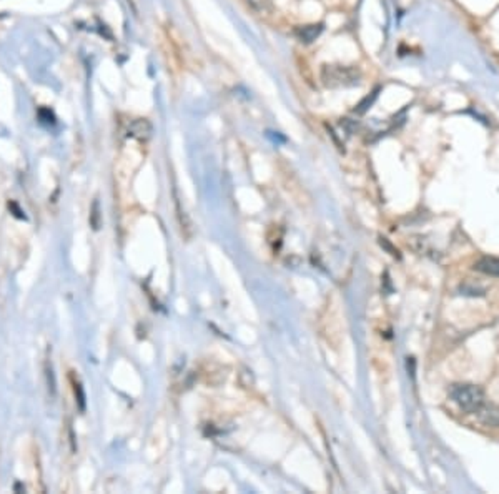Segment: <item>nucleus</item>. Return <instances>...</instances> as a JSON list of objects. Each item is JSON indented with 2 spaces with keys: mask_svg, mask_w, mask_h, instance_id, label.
<instances>
[{
  "mask_svg": "<svg viewBox=\"0 0 499 494\" xmlns=\"http://www.w3.org/2000/svg\"><path fill=\"white\" fill-rule=\"evenodd\" d=\"M322 82L327 88L355 87L362 82V72L355 65L327 64L322 69Z\"/></svg>",
  "mask_w": 499,
  "mask_h": 494,
  "instance_id": "obj_1",
  "label": "nucleus"
},
{
  "mask_svg": "<svg viewBox=\"0 0 499 494\" xmlns=\"http://www.w3.org/2000/svg\"><path fill=\"white\" fill-rule=\"evenodd\" d=\"M451 399L466 413H476L483 406L484 393L474 385H453Z\"/></svg>",
  "mask_w": 499,
  "mask_h": 494,
  "instance_id": "obj_2",
  "label": "nucleus"
},
{
  "mask_svg": "<svg viewBox=\"0 0 499 494\" xmlns=\"http://www.w3.org/2000/svg\"><path fill=\"white\" fill-rule=\"evenodd\" d=\"M323 24H308V25H298L295 30H293V35H295L298 42L305 43V46H308V43H313L316 39L320 37L323 32Z\"/></svg>",
  "mask_w": 499,
  "mask_h": 494,
  "instance_id": "obj_3",
  "label": "nucleus"
},
{
  "mask_svg": "<svg viewBox=\"0 0 499 494\" xmlns=\"http://www.w3.org/2000/svg\"><path fill=\"white\" fill-rule=\"evenodd\" d=\"M478 420L483 423L484 426H491V428H498L499 426V408L493 403H483L478 411Z\"/></svg>",
  "mask_w": 499,
  "mask_h": 494,
  "instance_id": "obj_4",
  "label": "nucleus"
},
{
  "mask_svg": "<svg viewBox=\"0 0 499 494\" xmlns=\"http://www.w3.org/2000/svg\"><path fill=\"white\" fill-rule=\"evenodd\" d=\"M474 270H478L484 275H489V277H499V258L483 256L478 263L474 265Z\"/></svg>",
  "mask_w": 499,
  "mask_h": 494,
  "instance_id": "obj_5",
  "label": "nucleus"
},
{
  "mask_svg": "<svg viewBox=\"0 0 499 494\" xmlns=\"http://www.w3.org/2000/svg\"><path fill=\"white\" fill-rule=\"evenodd\" d=\"M128 133H130L132 137H135V139L146 140L151 133V125L149 122H146V120L138 118V120H135V122H132L130 128H128Z\"/></svg>",
  "mask_w": 499,
  "mask_h": 494,
  "instance_id": "obj_6",
  "label": "nucleus"
},
{
  "mask_svg": "<svg viewBox=\"0 0 499 494\" xmlns=\"http://www.w3.org/2000/svg\"><path fill=\"white\" fill-rule=\"evenodd\" d=\"M378 92H380V87H378L376 90H374V92H371V95H367V97H364V99H363V100L360 102V104H358V107H356V112H358V114H364V112H367V110L369 109V107L373 105V102L376 100Z\"/></svg>",
  "mask_w": 499,
  "mask_h": 494,
  "instance_id": "obj_7",
  "label": "nucleus"
},
{
  "mask_svg": "<svg viewBox=\"0 0 499 494\" xmlns=\"http://www.w3.org/2000/svg\"><path fill=\"white\" fill-rule=\"evenodd\" d=\"M247 4L252 8H255V11L263 12V11H266V8H268L270 0H247Z\"/></svg>",
  "mask_w": 499,
  "mask_h": 494,
  "instance_id": "obj_8",
  "label": "nucleus"
},
{
  "mask_svg": "<svg viewBox=\"0 0 499 494\" xmlns=\"http://www.w3.org/2000/svg\"><path fill=\"white\" fill-rule=\"evenodd\" d=\"M46 373H47V380H48V390L52 391V394H55V380H53L52 364L50 366H48V363L46 364Z\"/></svg>",
  "mask_w": 499,
  "mask_h": 494,
  "instance_id": "obj_9",
  "label": "nucleus"
},
{
  "mask_svg": "<svg viewBox=\"0 0 499 494\" xmlns=\"http://www.w3.org/2000/svg\"><path fill=\"white\" fill-rule=\"evenodd\" d=\"M8 208H11V210L13 212V215H15L17 218H22V220H25V215H24V212H22V210H20V208H19V205H17L15 202H11V203H8Z\"/></svg>",
  "mask_w": 499,
  "mask_h": 494,
  "instance_id": "obj_10",
  "label": "nucleus"
}]
</instances>
